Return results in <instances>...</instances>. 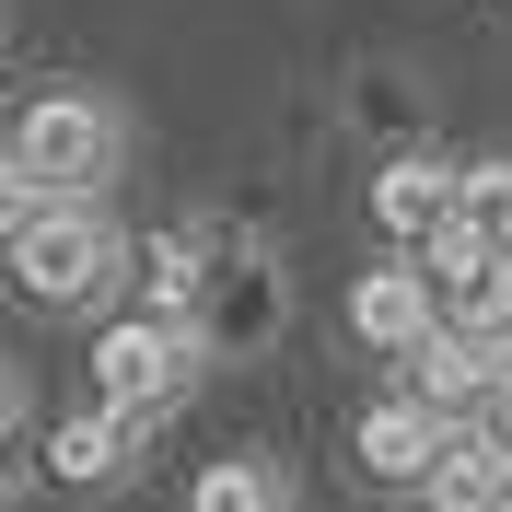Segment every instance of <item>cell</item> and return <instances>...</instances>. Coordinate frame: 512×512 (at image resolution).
Returning a JSON list of instances; mask_svg holds the SVG:
<instances>
[{"label":"cell","mask_w":512,"mask_h":512,"mask_svg":"<svg viewBox=\"0 0 512 512\" xmlns=\"http://www.w3.org/2000/svg\"><path fill=\"white\" fill-rule=\"evenodd\" d=\"M431 512H512V454L489 419L443 431V466H431Z\"/></svg>","instance_id":"8"},{"label":"cell","mask_w":512,"mask_h":512,"mask_svg":"<svg viewBox=\"0 0 512 512\" xmlns=\"http://www.w3.org/2000/svg\"><path fill=\"white\" fill-rule=\"evenodd\" d=\"M0 152L24 163L47 198H94L105 175H117L128 128H117V105H105V94H35V105H24V128H12Z\"/></svg>","instance_id":"1"},{"label":"cell","mask_w":512,"mask_h":512,"mask_svg":"<svg viewBox=\"0 0 512 512\" xmlns=\"http://www.w3.org/2000/svg\"><path fill=\"white\" fill-rule=\"evenodd\" d=\"M350 326H361V350L408 361L419 338L443 326V291L419 280V256H396V268H361V291H350Z\"/></svg>","instance_id":"5"},{"label":"cell","mask_w":512,"mask_h":512,"mask_svg":"<svg viewBox=\"0 0 512 512\" xmlns=\"http://www.w3.org/2000/svg\"><path fill=\"white\" fill-rule=\"evenodd\" d=\"M280 326V268H222V280L198 291V350H222V338H268Z\"/></svg>","instance_id":"11"},{"label":"cell","mask_w":512,"mask_h":512,"mask_svg":"<svg viewBox=\"0 0 512 512\" xmlns=\"http://www.w3.org/2000/svg\"><path fill=\"white\" fill-rule=\"evenodd\" d=\"M128 454H140V419L82 408V419L47 431V478H59V489H105V478H128Z\"/></svg>","instance_id":"9"},{"label":"cell","mask_w":512,"mask_h":512,"mask_svg":"<svg viewBox=\"0 0 512 512\" xmlns=\"http://www.w3.org/2000/svg\"><path fill=\"white\" fill-rule=\"evenodd\" d=\"M396 373H408L396 396H408V408H431L443 431H466V419H478L489 396H501V373H489V350H478V338H454V326H431V338H419V350L396 361Z\"/></svg>","instance_id":"4"},{"label":"cell","mask_w":512,"mask_h":512,"mask_svg":"<svg viewBox=\"0 0 512 512\" xmlns=\"http://www.w3.org/2000/svg\"><path fill=\"white\" fill-rule=\"evenodd\" d=\"M454 245H478L489 268H512V152L454 175Z\"/></svg>","instance_id":"10"},{"label":"cell","mask_w":512,"mask_h":512,"mask_svg":"<svg viewBox=\"0 0 512 512\" xmlns=\"http://www.w3.org/2000/svg\"><path fill=\"white\" fill-rule=\"evenodd\" d=\"M373 222H384V245H408V256H431L454 233V163H431V152H396L373 175Z\"/></svg>","instance_id":"7"},{"label":"cell","mask_w":512,"mask_h":512,"mask_svg":"<svg viewBox=\"0 0 512 512\" xmlns=\"http://www.w3.org/2000/svg\"><path fill=\"white\" fill-rule=\"evenodd\" d=\"M350 454H361V478H384V489H431V466H443V419L408 408V396H373V408L350 419Z\"/></svg>","instance_id":"6"},{"label":"cell","mask_w":512,"mask_h":512,"mask_svg":"<svg viewBox=\"0 0 512 512\" xmlns=\"http://www.w3.org/2000/svg\"><path fill=\"white\" fill-rule=\"evenodd\" d=\"M140 280H152V303H140V315L198 326V291H210V268H198V245H187V233H152V245H140Z\"/></svg>","instance_id":"13"},{"label":"cell","mask_w":512,"mask_h":512,"mask_svg":"<svg viewBox=\"0 0 512 512\" xmlns=\"http://www.w3.org/2000/svg\"><path fill=\"white\" fill-rule=\"evenodd\" d=\"M187 512H291V478L268 454H210L198 489H187Z\"/></svg>","instance_id":"12"},{"label":"cell","mask_w":512,"mask_h":512,"mask_svg":"<svg viewBox=\"0 0 512 512\" xmlns=\"http://www.w3.org/2000/svg\"><path fill=\"white\" fill-rule=\"evenodd\" d=\"M0 431H12V373H0Z\"/></svg>","instance_id":"16"},{"label":"cell","mask_w":512,"mask_h":512,"mask_svg":"<svg viewBox=\"0 0 512 512\" xmlns=\"http://www.w3.org/2000/svg\"><path fill=\"white\" fill-rule=\"evenodd\" d=\"M35 222H47V187H35V175H24V163H12V152H0V256H12V245H24V233Z\"/></svg>","instance_id":"14"},{"label":"cell","mask_w":512,"mask_h":512,"mask_svg":"<svg viewBox=\"0 0 512 512\" xmlns=\"http://www.w3.org/2000/svg\"><path fill=\"white\" fill-rule=\"evenodd\" d=\"M198 361H210V350H198V326L117 315V326L94 338V408H117V419H140V431H152V419L198 384Z\"/></svg>","instance_id":"2"},{"label":"cell","mask_w":512,"mask_h":512,"mask_svg":"<svg viewBox=\"0 0 512 512\" xmlns=\"http://www.w3.org/2000/svg\"><path fill=\"white\" fill-rule=\"evenodd\" d=\"M501 280H512V268H501Z\"/></svg>","instance_id":"17"},{"label":"cell","mask_w":512,"mask_h":512,"mask_svg":"<svg viewBox=\"0 0 512 512\" xmlns=\"http://www.w3.org/2000/svg\"><path fill=\"white\" fill-rule=\"evenodd\" d=\"M489 431H501V454H512V373H501V396H489Z\"/></svg>","instance_id":"15"},{"label":"cell","mask_w":512,"mask_h":512,"mask_svg":"<svg viewBox=\"0 0 512 512\" xmlns=\"http://www.w3.org/2000/svg\"><path fill=\"white\" fill-rule=\"evenodd\" d=\"M105 280H117V222H105L94 198H47V222L12 245V291L47 303V315H82Z\"/></svg>","instance_id":"3"}]
</instances>
